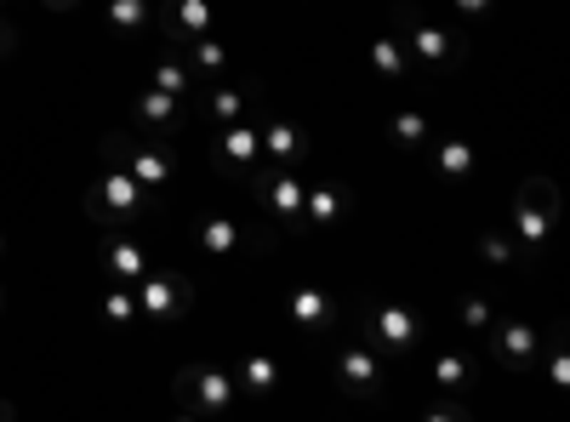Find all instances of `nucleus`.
I'll return each mask as SVG.
<instances>
[{
	"instance_id": "obj_21",
	"label": "nucleus",
	"mask_w": 570,
	"mask_h": 422,
	"mask_svg": "<svg viewBox=\"0 0 570 422\" xmlns=\"http://www.w3.org/2000/svg\"><path fill=\"white\" fill-rule=\"evenodd\" d=\"M292 320H297V325H325V320H331V303H325V292H320V286H303V292H292Z\"/></svg>"
},
{
	"instance_id": "obj_31",
	"label": "nucleus",
	"mask_w": 570,
	"mask_h": 422,
	"mask_svg": "<svg viewBox=\"0 0 570 422\" xmlns=\"http://www.w3.org/2000/svg\"><path fill=\"white\" fill-rule=\"evenodd\" d=\"M12 46H18V35H12L7 18H0V58H12Z\"/></svg>"
},
{
	"instance_id": "obj_27",
	"label": "nucleus",
	"mask_w": 570,
	"mask_h": 422,
	"mask_svg": "<svg viewBox=\"0 0 570 422\" xmlns=\"http://www.w3.org/2000/svg\"><path fill=\"white\" fill-rule=\"evenodd\" d=\"M513 257H531L525 246L513 241V234H485V241H480V263H497V268H502V263H513Z\"/></svg>"
},
{
	"instance_id": "obj_33",
	"label": "nucleus",
	"mask_w": 570,
	"mask_h": 422,
	"mask_svg": "<svg viewBox=\"0 0 570 422\" xmlns=\"http://www.w3.org/2000/svg\"><path fill=\"white\" fill-rule=\"evenodd\" d=\"M0 252H7V234H0Z\"/></svg>"
},
{
	"instance_id": "obj_5",
	"label": "nucleus",
	"mask_w": 570,
	"mask_h": 422,
	"mask_svg": "<svg viewBox=\"0 0 570 422\" xmlns=\"http://www.w3.org/2000/svg\"><path fill=\"white\" fill-rule=\"evenodd\" d=\"M252 160H263V115H252V120L240 115V120H228V126L217 131L212 171L228 177V183H240V171H246Z\"/></svg>"
},
{
	"instance_id": "obj_9",
	"label": "nucleus",
	"mask_w": 570,
	"mask_h": 422,
	"mask_svg": "<svg viewBox=\"0 0 570 422\" xmlns=\"http://www.w3.org/2000/svg\"><path fill=\"white\" fill-rule=\"evenodd\" d=\"M263 155H274V166H303L308 160V131L292 115H263Z\"/></svg>"
},
{
	"instance_id": "obj_15",
	"label": "nucleus",
	"mask_w": 570,
	"mask_h": 422,
	"mask_svg": "<svg viewBox=\"0 0 570 422\" xmlns=\"http://www.w3.org/2000/svg\"><path fill=\"white\" fill-rule=\"evenodd\" d=\"M343 189H337V183H325V189H308L303 195V223H314V228H331V223H337L343 217Z\"/></svg>"
},
{
	"instance_id": "obj_4",
	"label": "nucleus",
	"mask_w": 570,
	"mask_h": 422,
	"mask_svg": "<svg viewBox=\"0 0 570 422\" xmlns=\"http://www.w3.org/2000/svg\"><path fill=\"white\" fill-rule=\"evenodd\" d=\"M537 325H525V320H491L480 337H473V349H485L491 360H502V371H531L537 365Z\"/></svg>"
},
{
	"instance_id": "obj_26",
	"label": "nucleus",
	"mask_w": 570,
	"mask_h": 422,
	"mask_svg": "<svg viewBox=\"0 0 570 422\" xmlns=\"http://www.w3.org/2000/svg\"><path fill=\"white\" fill-rule=\"evenodd\" d=\"M104 320L109 325H131L137 320V292L131 286H109L104 292Z\"/></svg>"
},
{
	"instance_id": "obj_22",
	"label": "nucleus",
	"mask_w": 570,
	"mask_h": 422,
	"mask_svg": "<svg viewBox=\"0 0 570 422\" xmlns=\"http://www.w3.org/2000/svg\"><path fill=\"white\" fill-rule=\"evenodd\" d=\"M104 18H109V29H142L155 18V7H149V0H109Z\"/></svg>"
},
{
	"instance_id": "obj_30",
	"label": "nucleus",
	"mask_w": 570,
	"mask_h": 422,
	"mask_svg": "<svg viewBox=\"0 0 570 422\" xmlns=\"http://www.w3.org/2000/svg\"><path fill=\"white\" fill-rule=\"evenodd\" d=\"M428 411H434V416H468V405H456V400H434Z\"/></svg>"
},
{
	"instance_id": "obj_12",
	"label": "nucleus",
	"mask_w": 570,
	"mask_h": 422,
	"mask_svg": "<svg viewBox=\"0 0 570 422\" xmlns=\"http://www.w3.org/2000/svg\"><path fill=\"white\" fill-rule=\"evenodd\" d=\"M131 109H137V120H142V126H160V131H171V126H183V120H188L183 98H171V91H160V86L131 91Z\"/></svg>"
},
{
	"instance_id": "obj_25",
	"label": "nucleus",
	"mask_w": 570,
	"mask_h": 422,
	"mask_svg": "<svg viewBox=\"0 0 570 422\" xmlns=\"http://www.w3.org/2000/svg\"><path fill=\"white\" fill-rule=\"evenodd\" d=\"M206 109H212L217 126H228V120H240V115L252 109V98H246V91H234V86H223V91H212V104H206Z\"/></svg>"
},
{
	"instance_id": "obj_2",
	"label": "nucleus",
	"mask_w": 570,
	"mask_h": 422,
	"mask_svg": "<svg viewBox=\"0 0 570 422\" xmlns=\"http://www.w3.org/2000/svg\"><path fill=\"white\" fill-rule=\"evenodd\" d=\"M104 155H109V166L131 171L149 195H160L166 183L177 177V155H171V149H160V144H137V137H120V131L104 137Z\"/></svg>"
},
{
	"instance_id": "obj_1",
	"label": "nucleus",
	"mask_w": 570,
	"mask_h": 422,
	"mask_svg": "<svg viewBox=\"0 0 570 422\" xmlns=\"http://www.w3.org/2000/svg\"><path fill=\"white\" fill-rule=\"evenodd\" d=\"M80 206H86L91 223H104V228H115V223H137V217H149V212H155L149 189H142L131 171H120V166H109L98 183H91Z\"/></svg>"
},
{
	"instance_id": "obj_18",
	"label": "nucleus",
	"mask_w": 570,
	"mask_h": 422,
	"mask_svg": "<svg viewBox=\"0 0 570 422\" xmlns=\"http://www.w3.org/2000/svg\"><path fill=\"white\" fill-rule=\"evenodd\" d=\"M149 86H160V91H171V98H195V75H188V63H155V75H149Z\"/></svg>"
},
{
	"instance_id": "obj_19",
	"label": "nucleus",
	"mask_w": 570,
	"mask_h": 422,
	"mask_svg": "<svg viewBox=\"0 0 570 422\" xmlns=\"http://www.w3.org/2000/svg\"><path fill=\"white\" fill-rule=\"evenodd\" d=\"M434 171L440 177H468L473 171V149L462 144V137H445V144L434 149Z\"/></svg>"
},
{
	"instance_id": "obj_8",
	"label": "nucleus",
	"mask_w": 570,
	"mask_h": 422,
	"mask_svg": "<svg viewBox=\"0 0 570 422\" xmlns=\"http://www.w3.org/2000/svg\"><path fill=\"white\" fill-rule=\"evenodd\" d=\"M416 337H422V325L405 303H376V314H371V343L376 349L400 354V349H416Z\"/></svg>"
},
{
	"instance_id": "obj_29",
	"label": "nucleus",
	"mask_w": 570,
	"mask_h": 422,
	"mask_svg": "<svg viewBox=\"0 0 570 422\" xmlns=\"http://www.w3.org/2000/svg\"><path fill=\"white\" fill-rule=\"evenodd\" d=\"M451 7H456V18H485L491 0H451Z\"/></svg>"
},
{
	"instance_id": "obj_20",
	"label": "nucleus",
	"mask_w": 570,
	"mask_h": 422,
	"mask_svg": "<svg viewBox=\"0 0 570 422\" xmlns=\"http://www.w3.org/2000/svg\"><path fill=\"white\" fill-rule=\"evenodd\" d=\"M371 69H376V75H389V80H400V75L411 69V58H405V46H400L394 35H383V40L371 46Z\"/></svg>"
},
{
	"instance_id": "obj_17",
	"label": "nucleus",
	"mask_w": 570,
	"mask_h": 422,
	"mask_svg": "<svg viewBox=\"0 0 570 422\" xmlns=\"http://www.w3.org/2000/svg\"><path fill=\"white\" fill-rule=\"evenodd\" d=\"M389 137H394L400 149H422V144H428V115H422V109H400V115L389 120Z\"/></svg>"
},
{
	"instance_id": "obj_28",
	"label": "nucleus",
	"mask_w": 570,
	"mask_h": 422,
	"mask_svg": "<svg viewBox=\"0 0 570 422\" xmlns=\"http://www.w3.org/2000/svg\"><path fill=\"white\" fill-rule=\"evenodd\" d=\"M491 320H497V308H491L485 297H468V303H462V337H480Z\"/></svg>"
},
{
	"instance_id": "obj_32",
	"label": "nucleus",
	"mask_w": 570,
	"mask_h": 422,
	"mask_svg": "<svg viewBox=\"0 0 570 422\" xmlns=\"http://www.w3.org/2000/svg\"><path fill=\"white\" fill-rule=\"evenodd\" d=\"M7 416H12V405H7V400H0V422H7Z\"/></svg>"
},
{
	"instance_id": "obj_3",
	"label": "nucleus",
	"mask_w": 570,
	"mask_h": 422,
	"mask_svg": "<svg viewBox=\"0 0 570 422\" xmlns=\"http://www.w3.org/2000/svg\"><path fill=\"white\" fill-rule=\"evenodd\" d=\"M137 314L149 325H166V320H183L188 308H195V286H188V274L177 268H160V274H142L137 279Z\"/></svg>"
},
{
	"instance_id": "obj_10",
	"label": "nucleus",
	"mask_w": 570,
	"mask_h": 422,
	"mask_svg": "<svg viewBox=\"0 0 570 422\" xmlns=\"http://www.w3.org/2000/svg\"><path fill=\"white\" fill-rule=\"evenodd\" d=\"M337 383H348L354 394H376V389H383V365H376L371 343H343V354H337Z\"/></svg>"
},
{
	"instance_id": "obj_6",
	"label": "nucleus",
	"mask_w": 570,
	"mask_h": 422,
	"mask_svg": "<svg viewBox=\"0 0 570 422\" xmlns=\"http://www.w3.org/2000/svg\"><path fill=\"white\" fill-rule=\"evenodd\" d=\"M171 389H177V400H183L188 416L228 411V400H234V377H228V371H217V365H183L177 377H171Z\"/></svg>"
},
{
	"instance_id": "obj_24",
	"label": "nucleus",
	"mask_w": 570,
	"mask_h": 422,
	"mask_svg": "<svg viewBox=\"0 0 570 422\" xmlns=\"http://www.w3.org/2000/svg\"><path fill=\"white\" fill-rule=\"evenodd\" d=\"M468 377H473V365H468L462 349H451V354L434 360V383H440V389H468Z\"/></svg>"
},
{
	"instance_id": "obj_16",
	"label": "nucleus",
	"mask_w": 570,
	"mask_h": 422,
	"mask_svg": "<svg viewBox=\"0 0 570 422\" xmlns=\"http://www.w3.org/2000/svg\"><path fill=\"white\" fill-rule=\"evenodd\" d=\"M200 246H206V252H217V257H223V252H234V246H240V223H234L228 212L206 217V223H200Z\"/></svg>"
},
{
	"instance_id": "obj_13",
	"label": "nucleus",
	"mask_w": 570,
	"mask_h": 422,
	"mask_svg": "<svg viewBox=\"0 0 570 422\" xmlns=\"http://www.w3.org/2000/svg\"><path fill=\"white\" fill-rule=\"evenodd\" d=\"M548 223H553L548 206H537V200H513V241L525 246V252H537V246L548 241Z\"/></svg>"
},
{
	"instance_id": "obj_23",
	"label": "nucleus",
	"mask_w": 570,
	"mask_h": 422,
	"mask_svg": "<svg viewBox=\"0 0 570 422\" xmlns=\"http://www.w3.org/2000/svg\"><path fill=\"white\" fill-rule=\"evenodd\" d=\"M274 377H279V365H274L268 354H246V365H240V389L268 394V389H274Z\"/></svg>"
},
{
	"instance_id": "obj_34",
	"label": "nucleus",
	"mask_w": 570,
	"mask_h": 422,
	"mask_svg": "<svg viewBox=\"0 0 570 422\" xmlns=\"http://www.w3.org/2000/svg\"><path fill=\"white\" fill-rule=\"evenodd\" d=\"M0 303H7V297H0Z\"/></svg>"
},
{
	"instance_id": "obj_11",
	"label": "nucleus",
	"mask_w": 570,
	"mask_h": 422,
	"mask_svg": "<svg viewBox=\"0 0 570 422\" xmlns=\"http://www.w3.org/2000/svg\"><path fill=\"white\" fill-rule=\"evenodd\" d=\"M104 268L120 279V286H137L149 274V252H142L131 234H104Z\"/></svg>"
},
{
	"instance_id": "obj_14",
	"label": "nucleus",
	"mask_w": 570,
	"mask_h": 422,
	"mask_svg": "<svg viewBox=\"0 0 570 422\" xmlns=\"http://www.w3.org/2000/svg\"><path fill=\"white\" fill-rule=\"evenodd\" d=\"M177 52L188 58V69H195V75H223V69H228V46H223V40H212V35L183 40Z\"/></svg>"
},
{
	"instance_id": "obj_7",
	"label": "nucleus",
	"mask_w": 570,
	"mask_h": 422,
	"mask_svg": "<svg viewBox=\"0 0 570 422\" xmlns=\"http://www.w3.org/2000/svg\"><path fill=\"white\" fill-rule=\"evenodd\" d=\"M405 35H411V46H416V58L428 63V69H456L462 58H468V46L462 40H451L440 23H428L416 7H400V18H394Z\"/></svg>"
}]
</instances>
